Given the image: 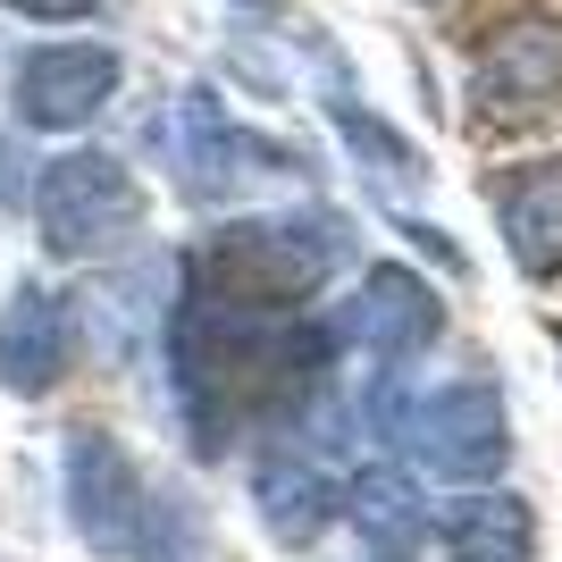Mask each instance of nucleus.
Returning a JSON list of instances; mask_svg holds the SVG:
<instances>
[{"mask_svg": "<svg viewBox=\"0 0 562 562\" xmlns=\"http://www.w3.org/2000/svg\"><path fill=\"white\" fill-rule=\"evenodd\" d=\"M395 437L437 479H453V487H479V479H495V470L513 462V412H504V395H495L487 378H453V386L420 395L395 420Z\"/></svg>", "mask_w": 562, "mask_h": 562, "instance_id": "20e7f679", "label": "nucleus"}, {"mask_svg": "<svg viewBox=\"0 0 562 562\" xmlns=\"http://www.w3.org/2000/svg\"><path fill=\"white\" fill-rule=\"evenodd\" d=\"M303 151L278 135H252V126H235L227 101L211 85H193L186 110H177V186L193 202H235V193L269 186V177H303Z\"/></svg>", "mask_w": 562, "mask_h": 562, "instance_id": "7ed1b4c3", "label": "nucleus"}, {"mask_svg": "<svg viewBox=\"0 0 562 562\" xmlns=\"http://www.w3.org/2000/svg\"><path fill=\"white\" fill-rule=\"evenodd\" d=\"M328 117H336V135L352 143V160L370 168L378 186H420V177H428V160H420V151H412V143H403L395 126H386V117H370L361 101H345V93H336V101H328Z\"/></svg>", "mask_w": 562, "mask_h": 562, "instance_id": "ddd939ff", "label": "nucleus"}, {"mask_svg": "<svg viewBox=\"0 0 562 562\" xmlns=\"http://www.w3.org/2000/svg\"><path fill=\"white\" fill-rule=\"evenodd\" d=\"M562 101V18H513L470 59V110L487 126H529Z\"/></svg>", "mask_w": 562, "mask_h": 562, "instance_id": "0eeeda50", "label": "nucleus"}, {"mask_svg": "<svg viewBox=\"0 0 562 562\" xmlns=\"http://www.w3.org/2000/svg\"><path fill=\"white\" fill-rule=\"evenodd\" d=\"M378 562H412V554H378Z\"/></svg>", "mask_w": 562, "mask_h": 562, "instance_id": "a211bd4d", "label": "nucleus"}, {"mask_svg": "<svg viewBox=\"0 0 562 562\" xmlns=\"http://www.w3.org/2000/svg\"><path fill=\"white\" fill-rule=\"evenodd\" d=\"M18 18H34V25H76V18H93L101 0H9Z\"/></svg>", "mask_w": 562, "mask_h": 562, "instance_id": "2eb2a0df", "label": "nucleus"}, {"mask_svg": "<svg viewBox=\"0 0 562 562\" xmlns=\"http://www.w3.org/2000/svg\"><path fill=\"white\" fill-rule=\"evenodd\" d=\"M9 168H18V151H0V202H18V193H25L18 177H9Z\"/></svg>", "mask_w": 562, "mask_h": 562, "instance_id": "dca6fc26", "label": "nucleus"}, {"mask_svg": "<svg viewBox=\"0 0 562 562\" xmlns=\"http://www.w3.org/2000/svg\"><path fill=\"white\" fill-rule=\"evenodd\" d=\"M68 352H76V328H68V303L50 285H9L0 303V386L18 403H43L59 378H68Z\"/></svg>", "mask_w": 562, "mask_h": 562, "instance_id": "1a4fd4ad", "label": "nucleus"}, {"mask_svg": "<svg viewBox=\"0 0 562 562\" xmlns=\"http://www.w3.org/2000/svg\"><path fill=\"white\" fill-rule=\"evenodd\" d=\"M59 495H68V529L93 546V554L126 562L143 546V520H151L143 470L110 428H68V446H59Z\"/></svg>", "mask_w": 562, "mask_h": 562, "instance_id": "39448f33", "label": "nucleus"}, {"mask_svg": "<svg viewBox=\"0 0 562 562\" xmlns=\"http://www.w3.org/2000/svg\"><path fill=\"white\" fill-rule=\"evenodd\" d=\"M117 85H126V59L110 43H43V50H25L18 76H9V110L34 135H85L117 101Z\"/></svg>", "mask_w": 562, "mask_h": 562, "instance_id": "423d86ee", "label": "nucleus"}, {"mask_svg": "<svg viewBox=\"0 0 562 562\" xmlns=\"http://www.w3.org/2000/svg\"><path fill=\"white\" fill-rule=\"evenodd\" d=\"M495 227H504V252L538 278L562 269V160H529L495 186Z\"/></svg>", "mask_w": 562, "mask_h": 562, "instance_id": "9d476101", "label": "nucleus"}, {"mask_svg": "<svg viewBox=\"0 0 562 562\" xmlns=\"http://www.w3.org/2000/svg\"><path fill=\"white\" fill-rule=\"evenodd\" d=\"M437 328H446V303H437V285L412 278L403 260H378L345 303V336L370 352V361H386V370H403L412 352H428Z\"/></svg>", "mask_w": 562, "mask_h": 562, "instance_id": "6e6552de", "label": "nucleus"}, {"mask_svg": "<svg viewBox=\"0 0 562 562\" xmlns=\"http://www.w3.org/2000/svg\"><path fill=\"white\" fill-rule=\"evenodd\" d=\"M453 554L462 562H529V513L513 495H470L453 513Z\"/></svg>", "mask_w": 562, "mask_h": 562, "instance_id": "4468645a", "label": "nucleus"}, {"mask_svg": "<svg viewBox=\"0 0 562 562\" xmlns=\"http://www.w3.org/2000/svg\"><path fill=\"white\" fill-rule=\"evenodd\" d=\"M235 9H278V0H235Z\"/></svg>", "mask_w": 562, "mask_h": 562, "instance_id": "f3484780", "label": "nucleus"}, {"mask_svg": "<svg viewBox=\"0 0 562 562\" xmlns=\"http://www.w3.org/2000/svg\"><path fill=\"white\" fill-rule=\"evenodd\" d=\"M34 227L59 260H110L143 235V186L135 168L110 160V151H59L34 177Z\"/></svg>", "mask_w": 562, "mask_h": 562, "instance_id": "f03ea898", "label": "nucleus"}, {"mask_svg": "<svg viewBox=\"0 0 562 562\" xmlns=\"http://www.w3.org/2000/svg\"><path fill=\"white\" fill-rule=\"evenodd\" d=\"M345 520L361 529V538H378V554H403V546L428 529L420 487H412L403 470H361V479L345 487Z\"/></svg>", "mask_w": 562, "mask_h": 562, "instance_id": "f8f14e48", "label": "nucleus"}, {"mask_svg": "<svg viewBox=\"0 0 562 562\" xmlns=\"http://www.w3.org/2000/svg\"><path fill=\"white\" fill-rule=\"evenodd\" d=\"M345 252V218L294 211V218H235L186 252V303L211 319H294L328 285Z\"/></svg>", "mask_w": 562, "mask_h": 562, "instance_id": "f257e3e1", "label": "nucleus"}, {"mask_svg": "<svg viewBox=\"0 0 562 562\" xmlns=\"http://www.w3.org/2000/svg\"><path fill=\"white\" fill-rule=\"evenodd\" d=\"M252 513L278 546H311L336 520V487H328V470L303 462V453H269L252 470Z\"/></svg>", "mask_w": 562, "mask_h": 562, "instance_id": "9b49d317", "label": "nucleus"}]
</instances>
